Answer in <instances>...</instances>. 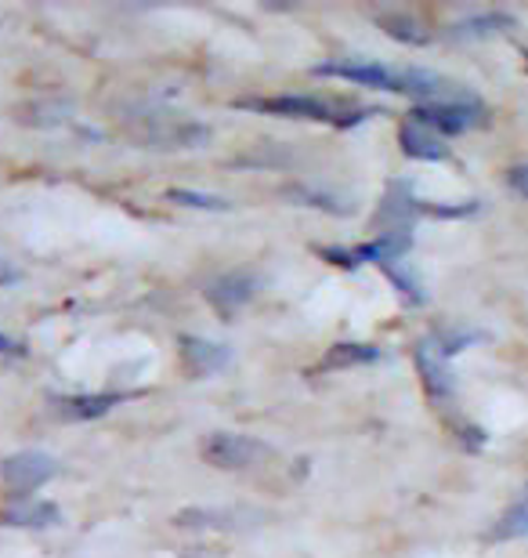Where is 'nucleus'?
Here are the masks:
<instances>
[{"instance_id": "18", "label": "nucleus", "mask_w": 528, "mask_h": 558, "mask_svg": "<svg viewBox=\"0 0 528 558\" xmlns=\"http://www.w3.org/2000/svg\"><path fill=\"white\" fill-rule=\"evenodd\" d=\"M123 396H76V399H62L59 403V417L62 421H87V417H102L112 407L120 403Z\"/></svg>"}, {"instance_id": "1", "label": "nucleus", "mask_w": 528, "mask_h": 558, "mask_svg": "<svg viewBox=\"0 0 528 558\" xmlns=\"http://www.w3.org/2000/svg\"><path fill=\"white\" fill-rule=\"evenodd\" d=\"M134 138L142 145H152V149H196L210 138V128L204 124H188V120H174V117H160V113H145L138 117V128H134Z\"/></svg>"}, {"instance_id": "19", "label": "nucleus", "mask_w": 528, "mask_h": 558, "mask_svg": "<svg viewBox=\"0 0 528 558\" xmlns=\"http://www.w3.org/2000/svg\"><path fill=\"white\" fill-rule=\"evenodd\" d=\"M377 22L402 44H427V33L420 29V22L402 15V11H384V15H377Z\"/></svg>"}, {"instance_id": "12", "label": "nucleus", "mask_w": 528, "mask_h": 558, "mask_svg": "<svg viewBox=\"0 0 528 558\" xmlns=\"http://www.w3.org/2000/svg\"><path fill=\"white\" fill-rule=\"evenodd\" d=\"M409 251H413V232L409 229H388V232H380L373 243H366V247L352 251V258H355V265H363V262L391 265V262L406 258Z\"/></svg>"}, {"instance_id": "24", "label": "nucleus", "mask_w": 528, "mask_h": 558, "mask_svg": "<svg viewBox=\"0 0 528 558\" xmlns=\"http://www.w3.org/2000/svg\"><path fill=\"white\" fill-rule=\"evenodd\" d=\"M507 185H511L518 196H525V199H528V163L511 167V171H507Z\"/></svg>"}, {"instance_id": "15", "label": "nucleus", "mask_w": 528, "mask_h": 558, "mask_svg": "<svg viewBox=\"0 0 528 558\" xmlns=\"http://www.w3.org/2000/svg\"><path fill=\"white\" fill-rule=\"evenodd\" d=\"M511 26H514L511 15H503V11H486V15H470L464 22H456V26L449 29V37H456V40H489V37H496V33H503V29H511Z\"/></svg>"}, {"instance_id": "9", "label": "nucleus", "mask_w": 528, "mask_h": 558, "mask_svg": "<svg viewBox=\"0 0 528 558\" xmlns=\"http://www.w3.org/2000/svg\"><path fill=\"white\" fill-rule=\"evenodd\" d=\"M177 352H182V363L188 374L196 377H210L229 366L232 360V349L229 344H218V341H207V338H193V333H185L182 341H177Z\"/></svg>"}, {"instance_id": "23", "label": "nucleus", "mask_w": 528, "mask_h": 558, "mask_svg": "<svg viewBox=\"0 0 528 558\" xmlns=\"http://www.w3.org/2000/svg\"><path fill=\"white\" fill-rule=\"evenodd\" d=\"M29 113H37L33 120H26V124H37V128H44V124H62L65 120V113H70V106H62V102H51V106H29Z\"/></svg>"}, {"instance_id": "10", "label": "nucleus", "mask_w": 528, "mask_h": 558, "mask_svg": "<svg viewBox=\"0 0 528 558\" xmlns=\"http://www.w3.org/2000/svg\"><path fill=\"white\" fill-rule=\"evenodd\" d=\"M420 215H431V207L413 196L409 185H391L373 221L377 226H384V232H388V229H409Z\"/></svg>"}, {"instance_id": "2", "label": "nucleus", "mask_w": 528, "mask_h": 558, "mask_svg": "<svg viewBox=\"0 0 528 558\" xmlns=\"http://www.w3.org/2000/svg\"><path fill=\"white\" fill-rule=\"evenodd\" d=\"M272 453L261 439L254 435H243V432H213L210 439L204 442V461L221 468V472H246L254 468L257 461Z\"/></svg>"}, {"instance_id": "20", "label": "nucleus", "mask_w": 528, "mask_h": 558, "mask_svg": "<svg viewBox=\"0 0 528 558\" xmlns=\"http://www.w3.org/2000/svg\"><path fill=\"white\" fill-rule=\"evenodd\" d=\"M286 196L290 199H300V204H308V207L333 210V215H347V210H352V207L344 204V199H336L330 189H316V185H290Z\"/></svg>"}, {"instance_id": "11", "label": "nucleus", "mask_w": 528, "mask_h": 558, "mask_svg": "<svg viewBox=\"0 0 528 558\" xmlns=\"http://www.w3.org/2000/svg\"><path fill=\"white\" fill-rule=\"evenodd\" d=\"M417 371L427 385V396L431 399H449L453 396V374H449V360L438 352L434 341H420L417 344Z\"/></svg>"}, {"instance_id": "7", "label": "nucleus", "mask_w": 528, "mask_h": 558, "mask_svg": "<svg viewBox=\"0 0 528 558\" xmlns=\"http://www.w3.org/2000/svg\"><path fill=\"white\" fill-rule=\"evenodd\" d=\"M257 294V276L254 272H224L207 287V301L221 316H235L240 308H246Z\"/></svg>"}, {"instance_id": "6", "label": "nucleus", "mask_w": 528, "mask_h": 558, "mask_svg": "<svg viewBox=\"0 0 528 558\" xmlns=\"http://www.w3.org/2000/svg\"><path fill=\"white\" fill-rule=\"evenodd\" d=\"M177 526H199V530H254L265 522V511L257 508H185L174 515Z\"/></svg>"}, {"instance_id": "8", "label": "nucleus", "mask_w": 528, "mask_h": 558, "mask_svg": "<svg viewBox=\"0 0 528 558\" xmlns=\"http://www.w3.org/2000/svg\"><path fill=\"white\" fill-rule=\"evenodd\" d=\"M257 113H272V117H290V120H333L330 102L311 95H275V98H257V102H240Z\"/></svg>"}, {"instance_id": "21", "label": "nucleus", "mask_w": 528, "mask_h": 558, "mask_svg": "<svg viewBox=\"0 0 528 558\" xmlns=\"http://www.w3.org/2000/svg\"><path fill=\"white\" fill-rule=\"evenodd\" d=\"M380 269L388 272L391 283H395V287L402 290V294H406V298L413 301V305H420V301H423V287H420L417 272H413L406 262H391V265H380Z\"/></svg>"}, {"instance_id": "16", "label": "nucleus", "mask_w": 528, "mask_h": 558, "mask_svg": "<svg viewBox=\"0 0 528 558\" xmlns=\"http://www.w3.org/2000/svg\"><path fill=\"white\" fill-rule=\"evenodd\" d=\"M384 360V352L377 349V344H333L330 352H326V360L319 363V371H347V366H369V363H380Z\"/></svg>"}, {"instance_id": "5", "label": "nucleus", "mask_w": 528, "mask_h": 558, "mask_svg": "<svg viewBox=\"0 0 528 558\" xmlns=\"http://www.w3.org/2000/svg\"><path fill=\"white\" fill-rule=\"evenodd\" d=\"M319 73L341 76V81L366 84V87H380V92H398L402 95V70H391V65L373 62V59H333V62H322Z\"/></svg>"}, {"instance_id": "22", "label": "nucleus", "mask_w": 528, "mask_h": 558, "mask_svg": "<svg viewBox=\"0 0 528 558\" xmlns=\"http://www.w3.org/2000/svg\"><path fill=\"white\" fill-rule=\"evenodd\" d=\"M174 204H188V207H207V210H229V199L218 196H204V193H188V189H174L171 193Z\"/></svg>"}, {"instance_id": "17", "label": "nucleus", "mask_w": 528, "mask_h": 558, "mask_svg": "<svg viewBox=\"0 0 528 558\" xmlns=\"http://www.w3.org/2000/svg\"><path fill=\"white\" fill-rule=\"evenodd\" d=\"M492 541H525L528 537V486L521 489V497L503 511L500 522L489 533Z\"/></svg>"}, {"instance_id": "14", "label": "nucleus", "mask_w": 528, "mask_h": 558, "mask_svg": "<svg viewBox=\"0 0 528 558\" xmlns=\"http://www.w3.org/2000/svg\"><path fill=\"white\" fill-rule=\"evenodd\" d=\"M0 519H4L8 526H22V530H48V526L59 522V508L48 505V500L22 497L11 508H4V515H0Z\"/></svg>"}, {"instance_id": "4", "label": "nucleus", "mask_w": 528, "mask_h": 558, "mask_svg": "<svg viewBox=\"0 0 528 558\" xmlns=\"http://www.w3.org/2000/svg\"><path fill=\"white\" fill-rule=\"evenodd\" d=\"M59 472H62V464L54 461L51 453H44V450L11 453L8 461L0 464V478H4L11 489H40L44 483H51Z\"/></svg>"}, {"instance_id": "25", "label": "nucleus", "mask_w": 528, "mask_h": 558, "mask_svg": "<svg viewBox=\"0 0 528 558\" xmlns=\"http://www.w3.org/2000/svg\"><path fill=\"white\" fill-rule=\"evenodd\" d=\"M19 279H22L19 265L11 262V258H4V254H0V287H11V283H19Z\"/></svg>"}, {"instance_id": "13", "label": "nucleus", "mask_w": 528, "mask_h": 558, "mask_svg": "<svg viewBox=\"0 0 528 558\" xmlns=\"http://www.w3.org/2000/svg\"><path fill=\"white\" fill-rule=\"evenodd\" d=\"M402 153L413 156V160H445L449 145L442 142V135H434L431 128L409 117V124L402 128Z\"/></svg>"}, {"instance_id": "3", "label": "nucleus", "mask_w": 528, "mask_h": 558, "mask_svg": "<svg viewBox=\"0 0 528 558\" xmlns=\"http://www.w3.org/2000/svg\"><path fill=\"white\" fill-rule=\"evenodd\" d=\"M413 120H420L434 135H464V131L486 124V106L475 95L456 98V102H423L413 109Z\"/></svg>"}]
</instances>
